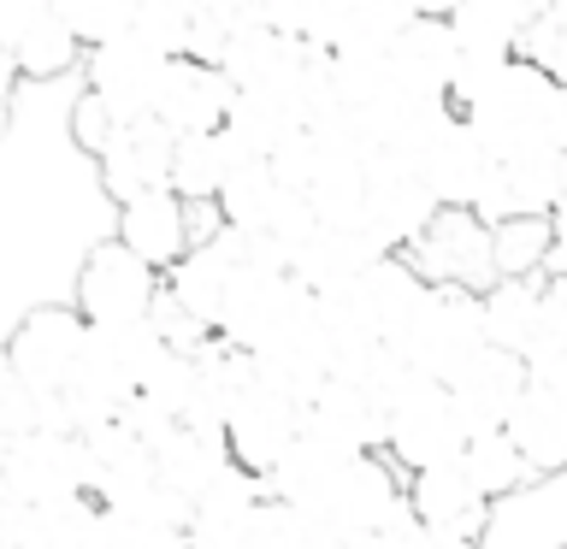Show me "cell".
<instances>
[{"label": "cell", "mask_w": 567, "mask_h": 549, "mask_svg": "<svg viewBox=\"0 0 567 549\" xmlns=\"http://www.w3.org/2000/svg\"><path fill=\"white\" fill-rule=\"evenodd\" d=\"M89 77H12L0 131V225H7V301L12 325L35 308L78 296V272L101 242L118 237V201L106 195L101 159L78 148Z\"/></svg>", "instance_id": "obj_1"}, {"label": "cell", "mask_w": 567, "mask_h": 549, "mask_svg": "<svg viewBox=\"0 0 567 549\" xmlns=\"http://www.w3.org/2000/svg\"><path fill=\"white\" fill-rule=\"evenodd\" d=\"M278 503L331 526L337 538H372L408 503V473L390 455H354L326 437H301L296 455L266 478Z\"/></svg>", "instance_id": "obj_2"}, {"label": "cell", "mask_w": 567, "mask_h": 549, "mask_svg": "<svg viewBox=\"0 0 567 549\" xmlns=\"http://www.w3.org/2000/svg\"><path fill=\"white\" fill-rule=\"evenodd\" d=\"M89 331L95 325H89L71 301L24 313L18 325H7V379H18L30 396H42V402H60L71 390V379L83 372Z\"/></svg>", "instance_id": "obj_3"}, {"label": "cell", "mask_w": 567, "mask_h": 549, "mask_svg": "<svg viewBox=\"0 0 567 549\" xmlns=\"http://www.w3.org/2000/svg\"><path fill=\"white\" fill-rule=\"evenodd\" d=\"M0 496L24 508L95 496V455H89L83 432H35L24 443H7V455H0Z\"/></svg>", "instance_id": "obj_4"}, {"label": "cell", "mask_w": 567, "mask_h": 549, "mask_svg": "<svg viewBox=\"0 0 567 549\" xmlns=\"http://www.w3.org/2000/svg\"><path fill=\"white\" fill-rule=\"evenodd\" d=\"M159 290H166V272L148 266L136 248H124L113 237V242H101L95 255L83 260L71 308H78L95 331H131V325H148L154 319Z\"/></svg>", "instance_id": "obj_5"}, {"label": "cell", "mask_w": 567, "mask_h": 549, "mask_svg": "<svg viewBox=\"0 0 567 549\" xmlns=\"http://www.w3.org/2000/svg\"><path fill=\"white\" fill-rule=\"evenodd\" d=\"M491 349L485 336V296L473 290H432V301H425V313L414 319V331L396 343V354L414 372H425V379L450 384L461 379L478 354Z\"/></svg>", "instance_id": "obj_6"}, {"label": "cell", "mask_w": 567, "mask_h": 549, "mask_svg": "<svg viewBox=\"0 0 567 549\" xmlns=\"http://www.w3.org/2000/svg\"><path fill=\"white\" fill-rule=\"evenodd\" d=\"M467 443H473V432H467V419H461L450 384H437V379L420 372V379L408 384V396L390 407V449L384 455L414 478L425 467H450V460H461Z\"/></svg>", "instance_id": "obj_7"}, {"label": "cell", "mask_w": 567, "mask_h": 549, "mask_svg": "<svg viewBox=\"0 0 567 549\" xmlns=\"http://www.w3.org/2000/svg\"><path fill=\"white\" fill-rule=\"evenodd\" d=\"M408 260H414V272L425 283H437V290L485 296L503 283V272H496V230L478 219L473 207H443L437 219L425 225V237L408 248Z\"/></svg>", "instance_id": "obj_8"}, {"label": "cell", "mask_w": 567, "mask_h": 549, "mask_svg": "<svg viewBox=\"0 0 567 549\" xmlns=\"http://www.w3.org/2000/svg\"><path fill=\"white\" fill-rule=\"evenodd\" d=\"M308 437V402L301 396H290L284 384H255L243 396V407L230 414V425H225V449H230V460L237 467H248V473H260V478H272L284 460L296 455V443Z\"/></svg>", "instance_id": "obj_9"}, {"label": "cell", "mask_w": 567, "mask_h": 549, "mask_svg": "<svg viewBox=\"0 0 567 549\" xmlns=\"http://www.w3.org/2000/svg\"><path fill=\"white\" fill-rule=\"evenodd\" d=\"M166 71H172V53H159L148 35H118L106 48H89L83 60V77L89 89L106 101V113L118 124H142L159 113V89H166Z\"/></svg>", "instance_id": "obj_10"}, {"label": "cell", "mask_w": 567, "mask_h": 549, "mask_svg": "<svg viewBox=\"0 0 567 549\" xmlns=\"http://www.w3.org/2000/svg\"><path fill=\"white\" fill-rule=\"evenodd\" d=\"M437 195L420 177V166H408L402 154H367V230L384 242V255H408L425 225L437 219Z\"/></svg>", "instance_id": "obj_11"}, {"label": "cell", "mask_w": 567, "mask_h": 549, "mask_svg": "<svg viewBox=\"0 0 567 549\" xmlns=\"http://www.w3.org/2000/svg\"><path fill=\"white\" fill-rule=\"evenodd\" d=\"M478 549H567V473L532 478L503 503H491Z\"/></svg>", "instance_id": "obj_12"}, {"label": "cell", "mask_w": 567, "mask_h": 549, "mask_svg": "<svg viewBox=\"0 0 567 549\" xmlns=\"http://www.w3.org/2000/svg\"><path fill=\"white\" fill-rule=\"evenodd\" d=\"M526 390H532V372H526L520 354H508V349H485L461 379H450V396H455L473 437L508 432L514 414H520V402H526Z\"/></svg>", "instance_id": "obj_13"}, {"label": "cell", "mask_w": 567, "mask_h": 549, "mask_svg": "<svg viewBox=\"0 0 567 549\" xmlns=\"http://www.w3.org/2000/svg\"><path fill=\"white\" fill-rule=\"evenodd\" d=\"M172 159H177V136L159 118L118 124V136L106 142V154H101L106 195H113L118 207H131L154 189H172Z\"/></svg>", "instance_id": "obj_14"}, {"label": "cell", "mask_w": 567, "mask_h": 549, "mask_svg": "<svg viewBox=\"0 0 567 549\" xmlns=\"http://www.w3.org/2000/svg\"><path fill=\"white\" fill-rule=\"evenodd\" d=\"M243 266H248L243 230H225L219 242L189 248V255L172 266V272H166V290L184 301V308L202 319V325L219 331V325H225V308H230V290H237V278H243Z\"/></svg>", "instance_id": "obj_15"}, {"label": "cell", "mask_w": 567, "mask_h": 549, "mask_svg": "<svg viewBox=\"0 0 567 549\" xmlns=\"http://www.w3.org/2000/svg\"><path fill=\"white\" fill-rule=\"evenodd\" d=\"M243 89L225 77L219 65H202V60H172L166 71V89H159V124L172 136H202V131H225L230 124V106H237Z\"/></svg>", "instance_id": "obj_16"}, {"label": "cell", "mask_w": 567, "mask_h": 549, "mask_svg": "<svg viewBox=\"0 0 567 549\" xmlns=\"http://www.w3.org/2000/svg\"><path fill=\"white\" fill-rule=\"evenodd\" d=\"M491 172H496L491 148L478 142V131H473L461 113L443 124L437 142H432V148H425V159H420V177L432 184L437 207H478V195H485Z\"/></svg>", "instance_id": "obj_17"}, {"label": "cell", "mask_w": 567, "mask_h": 549, "mask_svg": "<svg viewBox=\"0 0 567 549\" xmlns=\"http://www.w3.org/2000/svg\"><path fill=\"white\" fill-rule=\"evenodd\" d=\"M308 437H326V443L354 449V455H384L390 449V414L367 396L361 384L331 379L308 402Z\"/></svg>", "instance_id": "obj_18"}, {"label": "cell", "mask_w": 567, "mask_h": 549, "mask_svg": "<svg viewBox=\"0 0 567 549\" xmlns=\"http://www.w3.org/2000/svg\"><path fill=\"white\" fill-rule=\"evenodd\" d=\"M379 260H390V255L367 225H319L313 237L301 242L290 272L308 283L313 296H326V290H343V283H361Z\"/></svg>", "instance_id": "obj_19"}, {"label": "cell", "mask_w": 567, "mask_h": 549, "mask_svg": "<svg viewBox=\"0 0 567 549\" xmlns=\"http://www.w3.org/2000/svg\"><path fill=\"white\" fill-rule=\"evenodd\" d=\"M408 503L420 508V520L432 531L473 538V543H478V531H485V520H491V496L473 485V473L461 467V460L414 473V478H408Z\"/></svg>", "instance_id": "obj_20"}, {"label": "cell", "mask_w": 567, "mask_h": 549, "mask_svg": "<svg viewBox=\"0 0 567 549\" xmlns=\"http://www.w3.org/2000/svg\"><path fill=\"white\" fill-rule=\"evenodd\" d=\"M118 242L136 248L148 266H159V272H172L177 260L189 255V201L177 189H154L142 195V201L118 207Z\"/></svg>", "instance_id": "obj_21"}, {"label": "cell", "mask_w": 567, "mask_h": 549, "mask_svg": "<svg viewBox=\"0 0 567 549\" xmlns=\"http://www.w3.org/2000/svg\"><path fill=\"white\" fill-rule=\"evenodd\" d=\"M556 0H461L450 12V30L461 53H496V60H520V42Z\"/></svg>", "instance_id": "obj_22"}, {"label": "cell", "mask_w": 567, "mask_h": 549, "mask_svg": "<svg viewBox=\"0 0 567 549\" xmlns=\"http://www.w3.org/2000/svg\"><path fill=\"white\" fill-rule=\"evenodd\" d=\"M390 65H396V77L414 101H450L455 65H461V42H455L450 18H420V24L390 48Z\"/></svg>", "instance_id": "obj_23"}, {"label": "cell", "mask_w": 567, "mask_h": 549, "mask_svg": "<svg viewBox=\"0 0 567 549\" xmlns=\"http://www.w3.org/2000/svg\"><path fill=\"white\" fill-rule=\"evenodd\" d=\"M432 290H437V283H425L408 255H390V260H379V266H372V272L361 278L367 313H372V325H379V336H384L390 349H396L402 336L414 331V319L425 313Z\"/></svg>", "instance_id": "obj_24"}, {"label": "cell", "mask_w": 567, "mask_h": 549, "mask_svg": "<svg viewBox=\"0 0 567 549\" xmlns=\"http://www.w3.org/2000/svg\"><path fill=\"white\" fill-rule=\"evenodd\" d=\"M508 437L520 443V455L532 460V473H567V384H544L532 379L520 414H514Z\"/></svg>", "instance_id": "obj_25"}, {"label": "cell", "mask_w": 567, "mask_h": 549, "mask_svg": "<svg viewBox=\"0 0 567 549\" xmlns=\"http://www.w3.org/2000/svg\"><path fill=\"white\" fill-rule=\"evenodd\" d=\"M549 308V278H503L496 290H485V336L491 349H508L526 361L532 336L544 325Z\"/></svg>", "instance_id": "obj_26"}, {"label": "cell", "mask_w": 567, "mask_h": 549, "mask_svg": "<svg viewBox=\"0 0 567 549\" xmlns=\"http://www.w3.org/2000/svg\"><path fill=\"white\" fill-rule=\"evenodd\" d=\"M248 166V159L230 148L225 131H202V136H177V159H172V189L184 201H219L230 172Z\"/></svg>", "instance_id": "obj_27"}, {"label": "cell", "mask_w": 567, "mask_h": 549, "mask_svg": "<svg viewBox=\"0 0 567 549\" xmlns=\"http://www.w3.org/2000/svg\"><path fill=\"white\" fill-rule=\"evenodd\" d=\"M154 460H159V478H166L177 496L202 503L207 485L230 467V449H225V437H202V432H189V425H177V432L154 449Z\"/></svg>", "instance_id": "obj_28"}, {"label": "cell", "mask_w": 567, "mask_h": 549, "mask_svg": "<svg viewBox=\"0 0 567 549\" xmlns=\"http://www.w3.org/2000/svg\"><path fill=\"white\" fill-rule=\"evenodd\" d=\"M308 124L296 118V106L290 101H278V95H237V106H230V124H225V136H230V148H237L243 159H272L290 136H301Z\"/></svg>", "instance_id": "obj_29"}, {"label": "cell", "mask_w": 567, "mask_h": 549, "mask_svg": "<svg viewBox=\"0 0 567 549\" xmlns=\"http://www.w3.org/2000/svg\"><path fill=\"white\" fill-rule=\"evenodd\" d=\"M278 201H284V177L272 172V159H248V166H237L225 195H219L230 230H243V237H266Z\"/></svg>", "instance_id": "obj_30"}, {"label": "cell", "mask_w": 567, "mask_h": 549, "mask_svg": "<svg viewBox=\"0 0 567 549\" xmlns=\"http://www.w3.org/2000/svg\"><path fill=\"white\" fill-rule=\"evenodd\" d=\"M461 467L473 473V485L491 496V503H503V496H514L520 485H532V460L520 455V443H514L508 432H491V437H473L467 455H461Z\"/></svg>", "instance_id": "obj_31"}, {"label": "cell", "mask_w": 567, "mask_h": 549, "mask_svg": "<svg viewBox=\"0 0 567 549\" xmlns=\"http://www.w3.org/2000/svg\"><path fill=\"white\" fill-rule=\"evenodd\" d=\"M496 230V272L503 278H544L556 255V213L549 219H508Z\"/></svg>", "instance_id": "obj_32"}, {"label": "cell", "mask_w": 567, "mask_h": 549, "mask_svg": "<svg viewBox=\"0 0 567 549\" xmlns=\"http://www.w3.org/2000/svg\"><path fill=\"white\" fill-rule=\"evenodd\" d=\"M136 7L142 0H53V12L65 18L83 48H106V42H118V35H131Z\"/></svg>", "instance_id": "obj_33"}, {"label": "cell", "mask_w": 567, "mask_h": 549, "mask_svg": "<svg viewBox=\"0 0 567 549\" xmlns=\"http://www.w3.org/2000/svg\"><path fill=\"white\" fill-rule=\"evenodd\" d=\"M136 35H148L159 53L189 60L195 42V0H142L136 7Z\"/></svg>", "instance_id": "obj_34"}, {"label": "cell", "mask_w": 567, "mask_h": 549, "mask_svg": "<svg viewBox=\"0 0 567 549\" xmlns=\"http://www.w3.org/2000/svg\"><path fill=\"white\" fill-rule=\"evenodd\" d=\"M526 372L544 379V384H567V308L556 296H549L544 325H538V336H532V349H526Z\"/></svg>", "instance_id": "obj_35"}, {"label": "cell", "mask_w": 567, "mask_h": 549, "mask_svg": "<svg viewBox=\"0 0 567 549\" xmlns=\"http://www.w3.org/2000/svg\"><path fill=\"white\" fill-rule=\"evenodd\" d=\"M148 325L159 331V343H166L172 354H202L207 343H219V331L213 325H202V319H195L184 301H177L172 290H159V301H154V319Z\"/></svg>", "instance_id": "obj_36"}, {"label": "cell", "mask_w": 567, "mask_h": 549, "mask_svg": "<svg viewBox=\"0 0 567 549\" xmlns=\"http://www.w3.org/2000/svg\"><path fill=\"white\" fill-rule=\"evenodd\" d=\"M71 136H78V148L83 154H106V142L118 136V118L106 113V101L95 95V89H83V101H78V113H71Z\"/></svg>", "instance_id": "obj_37"}, {"label": "cell", "mask_w": 567, "mask_h": 549, "mask_svg": "<svg viewBox=\"0 0 567 549\" xmlns=\"http://www.w3.org/2000/svg\"><path fill=\"white\" fill-rule=\"evenodd\" d=\"M379 538H384V549H432L437 531L420 520V508H414V503H402L396 514H390V526L379 531Z\"/></svg>", "instance_id": "obj_38"}, {"label": "cell", "mask_w": 567, "mask_h": 549, "mask_svg": "<svg viewBox=\"0 0 567 549\" xmlns=\"http://www.w3.org/2000/svg\"><path fill=\"white\" fill-rule=\"evenodd\" d=\"M420 7H425V18H450L461 0H420Z\"/></svg>", "instance_id": "obj_39"}, {"label": "cell", "mask_w": 567, "mask_h": 549, "mask_svg": "<svg viewBox=\"0 0 567 549\" xmlns=\"http://www.w3.org/2000/svg\"><path fill=\"white\" fill-rule=\"evenodd\" d=\"M432 549H478V543H473V538H450V531H437Z\"/></svg>", "instance_id": "obj_40"}, {"label": "cell", "mask_w": 567, "mask_h": 549, "mask_svg": "<svg viewBox=\"0 0 567 549\" xmlns=\"http://www.w3.org/2000/svg\"><path fill=\"white\" fill-rule=\"evenodd\" d=\"M561 207H567V184H561ZM561 207H556V213H561Z\"/></svg>", "instance_id": "obj_41"}]
</instances>
